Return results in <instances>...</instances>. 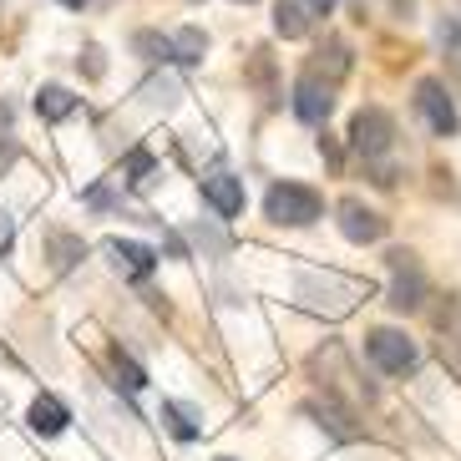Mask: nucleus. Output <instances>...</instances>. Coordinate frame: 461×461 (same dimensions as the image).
I'll return each mask as SVG.
<instances>
[{"mask_svg": "<svg viewBox=\"0 0 461 461\" xmlns=\"http://www.w3.org/2000/svg\"><path fill=\"white\" fill-rule=\"evenodd\" d=\"M223 461H229V456H223Z\"/></svg>", "mask_w": 461, "mask_h": 461, "instance_id": "24", "label": "nucleus"}, {"mask_svg": "<svg viewBox=\"0 0 461 461\" xmlns=\"http://www.w3.org/2000/svg\"><path fill=\"white\" fill-rule=\"evenodd\" d=\"M299 5H304L310 15H330V11H335V0H299Z\"/></svg>", "mask_w": 461, "mask_h": 461, "instance_id": "20", "label": "nucleus"}, {"mask_svg": "<svg viewBox=\"0 0 461 461\" xmlns=\"http://www.w3.org/2000/svg\"><path fill=\"white\" fill-rule=\"evenodd\" d=\"M391 142H395L391 112H380V107L355 112V122H350V148H355V152H366V158H380V152H391Z\"/></svg>", "mask_w": 461, "mask_h": 461, "instance_id": "4", "label": "nucleus"}, {"mask_svg": "<svg viewBox=\"0 0 461 461\" xmlns=\"http://www.w3.org/2000/svg\"><path fill=\"white\" fill-rule=\"evenodd\" d=\"M77 258H86V244H82V239H71V233H56V239H51V264H56V269H71Z\"/></svg>", "mask_w": 461, "mask_h": 461, "instance_id": "15", "label": "nucleus"}, {"mask_svg": "<svg viewBox=\"0 0 461 461\" xmlns=\"http://www.w3.org/2000/svg\"><path fill=\"white\" fill-rule=\"evenodd\" d=\"M107 254H112V264L122 274H132V279H148V274L158 269V254H152L148 244H132V239H107Z\"/></svg>", "mask_w": 461, "mask_h": 461, "instance_id": "10", "label": "nucleus"}, {"mask_svg": "<svg viewBox=\"0 0 461 461\" xmlns=\"http://www.w3.org/2000/svg\"><path fill=\"white\" fill-rule=\"evenodd\" d=\"M366 355L385 370V375H406V370H416V345H411L401 330H370Z\"/></svg>", "mask_w": 461, "mask_h": 461, "instance_id": "3", "label": "nucleus"}, {"mask_svg": "<svg viewBox=\"0 0 461 461\" xmlns=\"http://www.w3.org/2000/svg\"><path fill=\"white\" fill-rule=\"evenodd\" d=\"M416 107H420V117L431 122V132L436 137H456V127H461V117H456V102H451V92L441 82H416Z\"/></svg>", "mask_w": 461, "mask_h": 461, "instance_id": "5", "label": "nucleus"}, {"mask_svg": "<svg viewBox=\"0 0 461 461\" xmlns=\"http://www.w3.org/2000/svg\"><path fill=\"white\" fill-rule=\"evenodd\" d=\"M355 294H360V285H350V279H335V274H304L299 279V299L310 304V310H330V314H345L355 304Z\"/></svg>", "mask_w": 461, "mask_h": 461, "instance_id": "2", "label": "nucleus"}, {"mask_svg": "<svg viewBox=\"0 0 461 461\" xmlns=\"http://www.w3.org/2000/svg\"><path fill=\"white\" fill-rule=\"evenodd\" d=\"M274 31H279L285 41H299V36L310 31V11H304L299 0H279V5H274Z\"/></svg>", "mask_w": 461, "mask_h": 461, "instance_id": "12", "label": "nucleus"}, {"mask_svg": "<svg viewBox=\"0 0 461 461\" xmlns=\"http://www.w3.org/2000/svg\"><path fill=\"white\" fill-rule=\"evenodd\" d=\"M137 51L148 56V61H173V41H167V36H152V31L137 36Z\"/></svg>", "mask_w": 461, "mask_h": 461, "instance_id": "17", "label": "nucleus"}, {"mask_svg": "<svg viewBox=\"0 0 461 461\" xmlns=\"http://www.w3.org/2000/svg\"><path fill=\"white\" fill-rule=\"evenodd\" d=\"M163 416H167V426H173L183 441H193L198 436V416H193L188 406H177V401H163Z\"/></svg>", "mask_w": 461, "mask_h": 461, "instance_id": "16", "label": "nucleus"}, {"mask_svg": "<svg viewBox=\"0 0 461 461\" xmlns=\"http://www.w3.org/2000/svg\"><path fill=\"white\" fill-rule=\"evenodd\" d=\"M330 107H335V86L320 82V77H299V86H294V112H299V122L320 127V122L330 117Z\"/></svg>", "mask_w": 461, "mask_h": 461, "instance_id": "8", "label": "nucleus"}, {"mask_svg": "<svg viewBox=\"0 0 461 461\" xmlns=\"http://www.w3.org/2000/svg\"><path fill=\"white\" fill-rule=\"evenodd\" d=\"M148 173H152V158H148V152H142V148L127 152V183H142Z\"/></svg>", "mask_w": 461, "mask_h": 461, "instance_id": "19", "label": "nucleus"}, {"mask_svg": "<svg viewBox=\"0 0 461 461\" xmlns=\"http://www.w3.org/2000/svg\"><path fill=\"white\" fill-rule=\"evenodd\" d=\"M67 420H71V411L61 406L56 395H36V401H31V431L36 436H61Z\"/></svg>", "mask_w": 461, "mask_h": 461, "instance_id": "11", "label": "nucleus"}, {"mask_svg": "<svg viewBox=\"0 0 461 461\" xmlns=\"http://www.w3.org/2000/svg\"><path fill=\"white\" fill-rule=\"evenodd\" d=\"M420 299H426V274H420V264L406 249H395L391 254V304L395 310H420Z\"/></svg>", "mask_w": 461, "mask_h": 461, "instance_id": "6", "label": "nucleus"}, {"mask_svg": "<svg viewBox=\"0 0 461 461\" xmlns=\"http://www.w3.org/2000/svg\"><path fill=\"white\" fill-rule=\"evenodd\" d=\"M36 112H41L46 122H61V117L77 112V96H71L67 86H41V92H36Z\"/></svg>", "mask_w": 461, "mask_h": 461, "instance_id": "13", "label": "nucleus"}, {"mask_svg": "<svg viewBox=\"0 0 461 461\" xmlns=\"http://www.w3.org/2000/svg\"><path fill=\"white\" fill-rule=\"evenodd\" d=\"M244 5H249V0H244Z\"/></svg>", "mask_w": 461, "mask_h": 461, "instance_id": "23", "label": "nucleus"}, {"mask_svg": "<svg viewBox=\"0 0 461 461\" xmlns=\"http://www.w3.org/2000/svg\"><path fill=\"white\" fill-rule=\"evenodd\" d=\"M264 213L274 223H285V229H310L314 218L325 213V198L304 183H274L269 198H264Z\"/></svg>", "mask_w": 461, "mask_h": 461, "instance_id": "1", "label": "nucleus"}, {"mask_svg": "<svg viewBox=\"0 0 461 461\" xmlns=\"http://www.w3.org/2000/svg\"><path fill=\"white\" fill-rule=\"evenodd\" d=\"M203 51H208V36L198 26H188V31H177L173 36V61H183V67H198Z\"/></svg>", "mask_w": 461, "mask_h": 461, "instance_id": "14", "label": "nucleus"}, {"mask_svg": "<svg viewBox=\"0 0 461 461\" xmlns=\"http://www.w3.org/2000/svg\"><path fill=\"white\" fill-rule=\"evenodd\" d=\"M0 249H11V218L0 213Z\"/></svg>", "mask_w": 461, "mask_h": 461, "instance_id": "21", "label": "nucleus"}, {"mask_svg": "<svg viewBox=\"0 0 461 461\" xmlns=\"http://www.w3.org/2000/svg\"><path fill=\"white\" fill-rule=\"evenodd\" d=\"M339 233L350 239V244H380L385 239V218L375 208H366L360 198H345L339 203Z\"/></svg>", "mask_w": 461, "mask_h": 461, "instance_id": "7", "label": "nucleus"}, {"mask_svg": "<svg viewBox=\"0 0 461 461\" xmlns=\"http://www.w3.org/2000/svg\"><path fill=\"white\" fill-rule=\"evenodd\" d=\"M61 5H71V11H82V5H86V0H61Z\"/></svg>", "mask_w": 461, "mask_h": 461, "instance_id": "22", "label": "nucleus"}, {"mask_svg": "<svg viewBox=\"0 0 461 461\" xmlns=\"http://www.w3.org/2000/svg\"><path fill=\"white\" fill-rule=\"evenodd\" d=\"M117 385H127V391H142V385H148V375H142V370H137L127 355H117Z\"/></svg>", "mask_w": 461, "mask_h": 461, "instance_id": "18", "label": "nucleus"}, {"mask_svg": "<svg viewBox=\"0 0 461 461\" xmlns=\"http://www.w3.org/2000/svg\"><path fill=\"white\" fill-rule=\"evenodd\" d=\"M203 203L213 208L218 218H239V213H244V183H239L233 173L203 177Z\"/></svg>", "mask_w": 461, "mask_h": 461, "instance_id": "9", "label": "nucleus"}]
</instances>
